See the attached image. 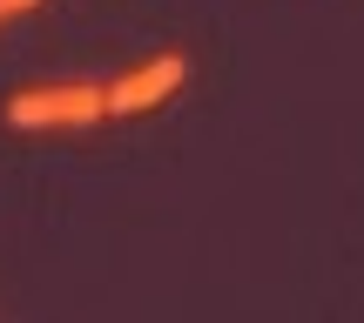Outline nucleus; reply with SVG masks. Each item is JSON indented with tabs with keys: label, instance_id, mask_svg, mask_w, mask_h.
Returning <instances> with one entry per match:
<instances>
[{
	"label": "nucleus",
	"instance_id": "obj_3",
	"mask_svg": "<svg viewBox=\"0 0 364 323\" xmlns=\"http://www.w3.org/2000/svg\"><path fill=\"white\" fill-rule=\"evenodd\" d=\"M34 7H41V0H0V27L21 21V13H34Z\"/></svg>",
	"mask_w": 364,
	"mask_h": 323
},
{
	"label": "nucleus",
	"instance_id": "obj_1",
	"mask_svg": "<svg viewBox=\"0 0 364 323\" xmlns=\"http://www.w3.org/2000/svg\"><path fill=\"white\" fill-rule=\"evenodd\" d=\"M0 121L14 135H48V128H102L108 121V94L75 81V88H21L0 102Z\"/></svg>",
	"mask_w": 364,
	"mask_h": 323
},
{
	"label": "nucleus",
	"instance_id": "obj_2",
	"mask_svg": "<svg viewBox=\"0 0 364 323\" xmlns=\"http://www.w3.org/2000/svg\"><path fill=\"white\" fill-rule=\"evenodd\" d=\"M176 88H189V54H156V61H142L135 75L108 81V121H129V115H149V108H162Z\"/></svg>",
	"mask_w": 364,
	"mask_h": 323
}]
</instances>
